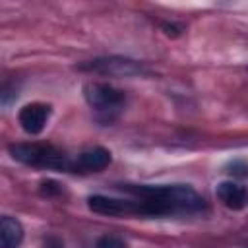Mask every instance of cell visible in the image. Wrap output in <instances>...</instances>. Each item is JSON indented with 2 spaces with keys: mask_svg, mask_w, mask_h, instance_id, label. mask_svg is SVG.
<instances>
[{
  "mask_svg": "<svg viewBox=\"0 0 248 248\" xmlns=\"http://www.w3.org/2000/svg\"><path fill=\"white\" fill-rule=\"evenodd\" d=\"M83 97L95 110H116L126 103V93L105 81H89L83 85Z\"/></svg>",
  "mask_w": 248,
  "mask_h": 248,
  "instance_id": "277c9868",
  "label": "cell"
},
{
  "mask_svg": "<svg viewBox=\"0 0 248 248\" xmlns=\"http://www.w3.org/2000/svg\"><path fill=\"white\" fill-rule=\"evenodd\" d=\"M95 248H128L126 242L116 236V234H103L97 242H95Z\"/></svg>",
  "mask_w": 248,
  "mask_h": 248,
  "instance_id": "30bf717a",
  "label": "cell"
},
{
  "mask_svg": "<svg viewBox=\"0 0 248 248\" xmlns=\"http://www.w3.org/2000/svg\"><path fill=\"white\" fill-rule=\"evenodd\" d=\"M60 192H62V186L56 180H45V182H41V194L43 196L52 198V196H58Z\"/></svg>",
  "mask_w": 248,
  "mask_h": 248,
  "instance_id": "8fae6325",
  "label": "cell"
},
{
  "mask_svg": "<svg viewBox=\"0 0 248 248\" xmlns=\"http://www.w3.org/2000/svg\"><path fill=\"white\" fill-rule=\"evenodd\" d=\"M8 151L16 161L23 165L72 172V161L64 155V151L50 143H12L8 145Z\"/></svg>",
  "mask_w": 248,
  "mask_h": 248,
  "instance_id": "7a4b0ae2",
  "label": "cell"
},
{
  "mask_svg": "<svg viewBox=\"0 0 248 248\" xmlns=\"http://www.w3.org/2000/svg\"><path fill=\"white\" fill-rule=\"evenodd\" d=\"M124 192L134 194V215H174L190 213L203 207V198L186 184H122Z\"/></svg>",
  "mask_w": 248,
  "mask_h": 248,
  "instance_id": "6da1fadb",
  "label": "cell"
},
{
  "mask_svg": "<svg viewBox=\"0 0 248 248\" xmlns=\"http://www.w3.org/2000/svg\"><path fill=\"white\" fill-rule=\"evenodd\" d=\"M231 169H232V170H229V172L234 174V176H248V165H244V163H240V161L231 163Z\"/></svg>",
  "mask_w": 248,
  "mask_h": 248,
  "instance_id": "7c38bea8",
  "label": "cell"
},
{
  "mask_svg": "<svg viewBox=\"0 0 248 248\" xmlns=\"http://www.w3.org/2000/svg\"><path fill=\"white\" fill-rule=\"evenodd\" d=\"M78 68L83 72H93V74H103V76H118V78L145 74V66L141 62L132 60V58H122V56L95 58V60L79 64Z\"/></svg>",
  "mask_w": 248,
  "mask_h": 248,
  "instance_id": "3957f363",
  "label": "cell"
},
{
  "mask_svg": "<svg viewBox=\"0 0 248 248\" xmlns=\"http://www.w3.org/2000/svg\"><path fill=\"white\" fill-rule=\"evenodd\" d=\"M23 240V227L16 217L4 215L0 219V242L2 248H19Z\"/></svg>",
  "mask_w": 248,
  "mask_h": 248,
  "instance_id": "9c48e42d",
  "label": "cell"
},
{
  "mask_svg": "<svg viewBox=\"0 0 248 248\" xmlns=\"http://www.w3.org/2000/svg\"><path fill=\"white\" fill-rule=\"evenodd\" d=\"M215 194H217L219 202L232 211H240V209L248 207V188L238 182H232V180L219 182Z\"/></svg>",
  "mask_w": 248,
  "mask_h": 248,
  "instance_id": "52a82bcc",
  "label": "cell"
},
{
  "mask_svg": "<svg viewBox=\"0 0 248 248\" xmlns=\"http://www.w3.org/2000/svg\"><path fill=\"white\" fill-rule=\"evenodd\" d=\"M45 248H64V244H62V240H60V238H56V236H50V238H46V242H45Z\"/></svg>",
  "mask_w": 248,
  "mask_h": 248,
  "instance_id": "4fadbf2b",
  "label": "cell"
},
{
  "mask_svg": "<svg viewBox=\"0 0 248 248\" xmlns=\"http://www.w3.org/2000/svg\"><path fill=\"white\" fill-rule=\"evenodd\" d=\"M87 205L93 213H101V215H108V217H126L132 215V203L130 200H120V198H108V196H101L95 194L87 200Z\"/></svg>",
  "mask_w": 248,
  "mask_h": 248,
  "instance_id": "ba28073f",
  "label": "cell"
},
{
  "mask_svg": "<svg viewBox=\"0 0 248 248\" xmlns=\"http://www.w3.org/2000/svg\"><path fill=\"white\" fill-rule=\"evenodd\" d=\"M110 151L105 147H91L81 151L72 161V172H99L110 165Z\"/></svg>",
  "mask_w": 248,
  "mask_h": 248,
  "instance_id": "8992f818",
  "label": "cell"
},
{
  "mask_svg": "<svg viewBox=\"0 0 248 248\" xmlns=\"http://www.w3.org/2000/svg\"><path fill=\"white\" fill-rule=\"evenodd\" d=\"M48 116H50V105L29 103L19 110L17 120H19V126L23 128L25 134L37 136V134H41L45 130V126L48 122Z\"/></svg>",
  "mask_w": 248,
  "mask_h": 248,
  "instance_id": "5b68a950",
  "label": "cell"
}]
</instances>
